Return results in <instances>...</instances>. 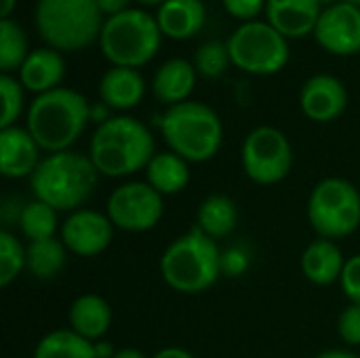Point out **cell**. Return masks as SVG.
<instances>
[{"mask_svg": "<svg viewBox=\"0 0 360 358\" xmlns=\"http://www.w3.org/2000/svg\"><path fill=\"white\" fill-rule=\"evenodd\" d=\"M156 154V141L148 124L129 116L114 114L97 124L89 141V158L101 177H131L146 171Z\"/></svg>", "mask_w": 360, "mask_h": 358, "instance_id": "obj_1", "label": "cell"}, {"mask_svg": "<svg viewBox=\"0 0 360 358\" xmlns=\"http://www.w3.org/2000/svg\"><path fill=\"white\" fill-rule=\"evenodd\" d=\"M91 122V103L76 89L59 87L36 95L25 112V129L42 152H68Z\"/></svg>", "mask_w": 360, "mask_h": 358, "instance_id": "obj_2", "label": "cell"}, {"mask_svg": "<svg viewBox=\"0 0 360 358\" xmlns=\"http://www.w3.org/2000/svg\"><path fill=\"white\" fill-rule=\"evenodd\" d=\"M99 177L89 154L68 150L46 154L27 181L34 198L51 205L59 213H72L89 203Z\"/></svg>", "mask_w": 360, "mask_h": 358, "instance_id": "obj_3", "label": "cell"}, {"mask_svg": "<svg viewBox=\"0 0 360 358\" xmlns=\"http://www.w3.org/2000/svg\"><path fill=\"white\" fill-rule=\"evenodd\" d=\"M158 270L165 285L175 293L200 295L221 276V251L217 241L194 226L165 247Z\"/></svg>", "mask_w": 360, "mask_h": 358, "instance_id": "obj_4", "label": "cell"}, {"mask_svg": "<svg viewBox=\"0 0 360 358\" xmlns=\"http://www.w3.org/2000/svg\"><path fill=\"white\" fill-rule=\"evenodd\" d=\"M158 131L171 152L200 165L215 158L224 143V122L219 114L202 101H184L167 108L158 118Z\"/></svg>", "mask_w": 360, "mask_h": 358, "instance_id": "obj_5", "label": "cell"}, {"mask_svg": "<svg viewBox=\"0 0 360 358\" xmlns=\"http://www.w3.org/2000/svg\"><path fill=\"white\" fill-rule=\"evenodd\" d=\"M34 19L46 46L59 53L91 46L103 27L97 0H38Z\"/></svg>", "mask_w": 360, "mask_h": 358, "instance_id": "obj_6", "label": "cell"}, {"mask_svg": "<svg viewBox=\"0 0 360 358\" xmlns=\"http://www.w3.org/2000/svg\"><path fill=\"white\" fill-rule=\"evenodd\" d=\"M162 32L156 17L141 8H129L103 21L99 49L116 68H135L150 63L160 49Z\"/></svg>", "mask_w": 360, "mask_h": 358, "instance_id": "obj_7", "label": "cell"}, {"mask_svg": "<svg viewBox=\"0 0 360 358\" xmlns=\"http://www.w3.org/2000/svg\"><path fill=\"white\" fill-rule=\"evenodd\" d=\"M308 222L319 238H348L360 228L359 188L344 177L321 179L308 198Z\"/></svg>", "mask_w": 360, "mask_h": 358, "instance_id": "obj_8", "label": "cell"}, {"mask_svg": "<svg viewBox=\"0 0 360 358\" xmlns=\"http://www.w3.org/2000/svg\"><path fill=\"white\" fill-rule=\"evenodd\" d=\"M232 65L247 74L272 76L289 63V42L268 21L240 23L226 40Z\"/></svg>", "mask_w": 360, "mask_h": 358, "instance_id": "obj_9", "label": "cell"}, {"mask_svg": "<svg viewBox=\"0 0 360 358\" xmlns=\"http://www.w3.org/2000/svg\"><path fill=\"white\" fill-rule=\"evenodd\" d=\"M245 175L257 186H274L289 177L293 167V148L289 137L270 124L247 133L240 148Z\"/></svg>", "mask_w": 360, "mask_h": 358, "instance_id": "obj_10", "label": "cell"}, {"mask_svg": "<svg viewBox=\"0 0 360 358\" xmlns=\"http://www.w3.org/2000/svg\"><path fill=\"white\" fill-rule=\"evenodd\" d=\"M105 213L116 230L139 234L156 228L165 215V196L146 179L124 181L114 188L105 200Z\"/></svg>", "mask_w": 360, "mask_h": 358, "instance_id": "obj_11", "label": "cell"}, {"mask_svg": "<svg viewBox=\"0 0 360 358\" xmlns=\"http://www.w3.org/2000/svg\"><path fill=\"white\" fill-rule=\"evenodd\" d=\"M114 224L108 213L82 207L78 211L68 213L61 222L59 238L65 249L76 257H97L101 255L114 241Z\"/></svg>", "mask_w": 360, "mask_h": 358, "instance_id": "obj_12", "label": "cell"}, {"mask_svg": "<svg viewBox=\"0 0 360 358\" xmlns=\"http://www.w3.org/2000/svg\"><path fill=\"white\" fill-rule=\"evenodd\" d=\"M316 42L331 55L350 57L360 53V8L338 2L323 8L314 30Z\"/></svg>", "mask_w": 360, "mask_h": 358, "instance_id": "obj_13", "label": "cell"}, {"mask_svg": "<svg viewBox=\"0 0 360 358\" xmlns=\"http://www.w3.org/2000/svg\"><path fill=\"white\" fill-rule=\"evenodd\" d=\"M300 108L312 122H333L348 108V91L340 78L314 74L302 84Z\"/></svg>", "mask_w": 360, "mask_h": 358, "instance_id": "obj_14", "label": "cell"}, {"mask_svg": "<svg viewBox=\"0 0 360 358\" xmlns=\"http://www.w3.org/2000/svg\"><path fill=\"white\" fill-rule=\"evenodd\" d=\"M40 146L25 127L0 129V173L6 179H30L42 162Z\"/></svg>", "mask_w": 360, "mask_h": 358, "instance_id": "obj_15", "label": "cell"}, {"mask_svg": "<svg viewBox=\"0 0 360 358\" xmlns=\"http://www.w3.org/2000/svg\"><path fill=\"white\" fill-rule=\"evenodd\" d=\"M321 13V0H268L266 4L268 23L287 40L314 34Z\"/></svg>", "mask_w": 360, "mask_h": 358, "instance_id": "obj_16", "label": "cell"}, {"mask_svg": "<svg viewBox=\"0 0 360 358\" xmlns=\"http://www.w3.org/2000/svg\"><path fill=\"white\" fill-rule=\"evenodd\" d=\"M196 78L198 72L192 61L184 57H173L156 70L152 78V93L156 101L167 108L179 106L184 101H190V95L196 87Z\"/></svg>", "mask_w": 360, "mask_h": 358, "instance_id": "obj_17", "label": "cell"}, {"mask_svg": "<svg viewBox=\"0 0 360 358\" xmlns=\"http://www.w3.org/2000/svg\"><path fill=\"white\" fill-rule=\"evenodd\" d=\"M17 74L25 91L42 95L53 89H59L65 76V61L59 51L51 46H40L30 51L27 59L23 61Z\"/></svg>", "mask_w": 360, "mask_h": 358, "instance_id": "obj_18", "label": "cell"}, {"mask_svg": "<svg viewBox=\"0 0 360 358\" xmlns=\"http://www.w3.org/2000/svg\"><path fill=\"white\" fill-rule=\"evenodd\" d=\"M99 99L112 112H129L141 103L146 95V80L135 68L112 65L99 80Z\"/></svg>", "mask_w": 360, "mask_h": 358, "instance_id": "obj_19", "label": "cell"}, {"mask_svg": "<svg viewBox=\"0 0 360 358\" xmlns=\"http://www.w3.org/2000/svg\"><path fill=\"white\" fill-rule=\"evenodd\" d=\"M304 276L316 287H331L340 283L346 257L335 241L314 238L302 253L300 260Z\"/></svg>", "mask_w": 360, "mask_h": 358, "instance_id": "obj_20", "label": "cell"}, {"mask_svg": "<svg viewBox=\"0 0 360 358\" xmlns=\"http://www.w3.org/2000/svg\"><path fill=\"white\" fill-rule=\"evenodd\" d=\"M68 323L74 333L89 342H99L112 327V308L105 298L97 293L78 295L68 312Z\"/></svg>", "mask_w": 360, "mask_h": 358, "instance_id": "obj_21", "label": "cell"}, {"mask_svg": "<svg viewBox=\"0 0 360 358\" xmlns=\"http://www.w3.org/2000/svg\"><path fill=\"white\" fill-rule=\"evenodd\" d=\"M156 21L162 36L188 40L202 30L207 21V8L202 0H167L158 6Z\"/></svg>", "mask_w": 360, "mask_h": 358, "instance_id": "obj_22", "label": "cell"}, {"mask_svg": "<svg viewBox=\"0 0 360 358\" xmlns=\"http://www.w3.org/2000/svg\"><path fill=\"white\" fill-rule=\"evenodd\" d=\"M146 181L160 196H175L184 192L190 184V162L175 152H156L146 167Z\"/></svg>", "mask_w": 360, "mask_h": 358, "instance_id": "obj_23", "label": "cell"}, {"mask_svg": "<svg viewBox=\"0 0 360 358\" xmlns=\"http://www.w3.org/2000/svg\"><path fill=\"white\" fill-rule=\"evenodd\" d=\"M238 226V207L228 194H209L196 211V228L213 241L228 238Z\"/></svg>", "mask_w": 360, "mask_h": 358, "instance_id": "obj_24", "label": "cell"}, {"mask_svg": "<svg viewBox=\"0 0 360 358\" xmlns=\"http://www.w3.org/2000/svg\"><path fill=\"white\" fill-rule=\"evenodd\" d=\"M68 249L61 238H46L25 245V272L38 281H51L61 274L68 262Z\"/></svg>", "mask_w": 360, "mask_h": 358, "instance_id": "obj_25", "label": "cell"}, {"mask_svg": "<svg viewBox=\"0 0 360 358\" xmlns=\"http://www.w3.org/2000/svg\"><path fill=\"white\" fill-rule=\"evenodd\" d=\"M17 226H19V232L27 238V243L55 238V234L61 228L59 211H55L51 205L38 198H32L23 203L21 213L17 217Z\"/></svg>", "mask_w": 360, "mask_h": 358, "instance_id": "obj_26", "label": "cell"}, {"mask_svg": "<svg viewBox=\"0 0 360 358\" xmlns=\"http://www.w3.org/2000/svg\"><path fill=\"white\" fill-rule=\"evenodd\" d=\"M32 358H97L95 344L80 338L72 329H55L42 335Z\"/></svg>", "mask_w": 360, "mask_h": 358, "instance_id": "obj_27", "label": "cell"}, {"mask_svg": "<svg viewBox=\"0 0 360 358\" xmlns=\"http://www.w3.org/2000/svg\"><path fill=\"white\" fill-rule=\"evenodd\" d=\"M27 36L15 19H0V72H19L27 59Z\"/></svg>", "mask_w": 360, "mask_h": 358, "instance_id": "obj_28", "label": "cell"}, {"mask_svg": "<svg viewBox=\"0 0 360 358\" xmlns=\"http://www.w3.org/2000/svg\"><path fill=\"white\" fill-rule=\"evenodd\" d=\"M25 272V247L8 230H0V287H11Z\"/></svg>", "mask_w": 360, "mask_h": 358, "instance_id": "obj_29", "label": "cell"}, {"mask_svg": "<svg viewBox=\"0 0 360 358\" xmlns=\"http://www.w3.org/2000/svg\"><path fill=\"white\" fill-rule=\"evenodd\" d=\"M192 63H194L198 76L209 78V80L219 78L232 65L228 44L219 42V40H211V42L200 44L196 49V53H194V61Z\"/></svg>", "mask_w": 360, "mask_h": 358, "instance_id": "obj_30", "label": "cell"}, {"mask_svg": "<svg viewBox=\"0 0 360 358\" xmlns=\"http://www.w3.org/2000/svg\"><path fill=\"white\" fill-rule=\"evenodd\" d=\"M25 89L13 74H0V95H2V114L0 129L15 127L25 108Z\"/></svg>", "mask_w": 360, "mask_h": 358, "instance_id": "obj_31", "label": "cell"}, {"mask_svg": "<svg viewBox=\"0 0 360 358\" xmlns=\"http://www.w3.org/2000/svg\"><path fill=\"white\" fill-rule=\"evenodd\" d=\"M338 333L346 346H360V306L348 304L338 317Z\"/></svg>", "mask_w": 360, "mask_h": 358, "instance_id": "obj_32", "label": "cell"}, {"mask_svg": "<svg viewBox=\"0 0 360 358\" xmlns=\"http://www.w3.org/2000/svg\"><path fill=\"white\" fill-rule=\"evenodd\" d=\"M340 287L350 304L360 306V253L346 260V266H344V272L340 279Z\"/></svg>", "mask_w": 360, "mask_h": 358, "instance_id": "obj_33", "label": "cell"}, {"mask_svg": "<svg viewBox=\"0 0 360 358\" xmlns=\"http://www.w3.org/2000/svg\"><path fill=\"white\" fill-rule=\"evenodd\" d=\"M226 13L243 23L257 21L259 13H266L268 0H221Z\"/></svg>", "mask_w": 360, "mask_h": 358, "instance_id": "obj_34", "label": "cell"}, {"mask_svg": "<svg viewBox=\"0 0 360 358\" xmlns=\"http://www.w3.org/2000/svg\"><path fill=\"white\" fill-rule=\"evenodd\" d=\"M249 268V257L240 249H230L221 253V274L228 276H238Z\"/></svg>", "mask_w": 360, "mask_h": 358, "instance_id": "obj_35", "label": "cell"}, {"mask_svg": "<svg viewBox=\"0 0 360 358\" xmlns=\"http://www.w3.org/2000/svg\"><path fill=\"white\" fill-rule=\"evenodd\" d=\"M97 6H99L101 15L108 19V17H114L122 11H129L131 0H97Z\"/></svg>", "mask_w": 360, "mask_h": 358, "instance_id": "obj_36", "label": "cell"}, {"mask_svg": "<svg viewBox=\"0 0 360 358\" xmlns=\"http://www.w3.org/2000/svg\"><path fill=\"white\" fill-rule=\"evenodd\" d=\"M150 358H196L190 350L186 348H179V346H167V348H160L158 352H154Z\"/></svg>", "mask_w": 360, "mask_h": 358, "instance_id": "obj_37", "label": "cell"}, {"mask_svg": "<svg viewBox=\"0 0 360 358\" xmlns=\"http://www.w3.org/2000/svg\"><path fill=\"white\" fill-rule=\"evenodd\" d=\"M93 344H95V357L97 358H112L116 354V348L105 340H99V342H93Z\"/></svg>", "mask_w": 360, "mask_h": 358, "instance_id": "obj_38", "label": "cell"}, {"mask_svg": "<svg viewBox=\"0 0 360 358\" xmlns=\"http://www.w3.org/2000/svg\"><path fill=\"white\" fill-rule=\"evenodd\" d=\"M314 358H360V357H356V354H354V352H350V350H338V348H333V350H325V352L316 354Z\"/></svg>", "mask_w": 360, "mask_h": 358, "instance_id": "obj_39", "label": "cell"}, {"mask_svg": "<svg viewBox=\"0 0 360 358\" xmlns=\"http://www.w3.org/2000/svg\"><path fill=\"white\" fill-rule=\"evenodd\" d=\"M112 358H150L146 352L137 350V348H118L116 354Z\"/></svg>", "mask_w": 360, "mask_h": 358, "instance_id": "obj_40", "label": "cell"}, {"mask_svg": "<svg viewBox=\"0 0 360 358\" xmlns=\"http://www.w3.org/2000/svg\"><path fill=\"white\" fill-rule=\"evenodd\" d=\"M15 6H17V0H0V19H11Z\"/></svg>", "mask_w": 360, "mask_h": 358, "instance_id": "obj_41", "label": "cell"}, {"mask_svg": "<svg viewBox=\"0 0 360 358\" xmlns=\"http://www.w3.org/2000/svg\"><path fill=\"white\" fill-rule=\"evenodd\" d=\"M139 4H143V6H160V4H165L167 0H137Z\"/></svg>", "mask_w": 360, "mask_h": 358, "instance_id": "obj_42", "label": "cell"}, {"mask_svg": "<svg viewBox=\"0 0 360 358\" xmlns=\"http://www.w3.org/2000/svg\"><path fill=\"white\" fill-rule=\"evenodd\" d=\"M338 2H342V0H321L323 8H327V6H333V4H338Z\"/></svg>", "mask_w": 360, "mask_h": 358, "instance_id": "obj_43", "label": "cell"}, {"mask_svg": "<svg viewBox=\"0 0 360 358\" xmlns=\"http://www.w3.org/2000/svg\"><path fill=\"white\" fill-rule=\"evenodd\" d=\"M342 2H348V4H354L360 8V0H342Z\"/></svg>", "mask_w": 360, "mask_h": 358, "instance_id": "obj_44", "label": "cell"}]
</instances>
